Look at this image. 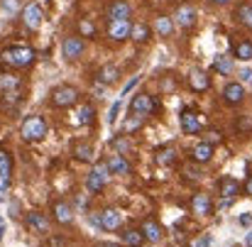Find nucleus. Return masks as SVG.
I'll use <instances>...</instances> for the list:
<instances>
[{
  "label": "nucleus",
  "mask_w": 252,
  "mask_h": 247,
  "mask_svg": "<svg viewBox=\"0 0 252 247\" xmlns=\"http://www.w3.org/2000/svg\"><path fill=\"white\" fill-rule=\"evenodd\" d=\"M0 59L5 64H10V66L22 69V66H30L34 62V52L30 47H7V49L0 52Z\"/></svg>",
  "instance_id": "f257e3e1"
},
{
  "label": "nucleus",
  "mask_w": 252,
  "mask_h": 247,
  "mask_svg": "<svg viewBox=\"0 0 252 247\" xmlns=\"http://www.w3.org/2000/svg\"><path fill=\"white\" fill-rule=\"evenodd\" d=\"M47 135V120L42 115H30L25 123H22V137L27 142H37Z\"/></svg>",
  "instance_id": "f03ea898"
},
{
  "label": "nucleus",
  "mask_w": 252,
  "mask_h": 247,
  "mask_svg": "<svg viewBox=\"0 0 252 247\" xmlns=\"http://www.w3.org/2000/svg\"><path fill=\"white\" fill-rule=\"evenodd\" d=\"M108 166L105 164H95L91 169V174L86 176V186H88V191H93V193H98V191H103L105 188V184H108Z\"/></svg>",
  "instance_id": "7ed1b4c3"
},
{
  "label": "nucleus",
  "mask_w": 252,
  "mask_h": 247,
  "mask_svg": "<svg viewBox=\"0 0 252 247\" xmlns=\"http://www.w3.org/2000/svg\"><path fill=\"white\" fill-rule=\"evenodd\" d=\"M52 100H54V105H59V108H69V105H74V103L79 100V91H76L74 86H57V88L52 91Z\"/></svg>",
  "instance_id": "20e7f679"
},
{
  "label": "nucleus",
  "mask_w": 252,
  "mask_h": 247,
  "mask_svg": "<svg viewBox=\"0 0 252 247\" xmlns=\"http://www.w3.org/2000/svg\"><path fill=\"white\" fill-rule=\"evenodd\" d=\"M218 188H220L223 201H233V198L240 193V184H238V179H233V176H223L220 184H218Z\"/></svg>",
  "instance_id": "39448f33"
},
{
  "label": "nucleus",
  "mask_w": 252,
  "mask_h": 247,
  "mask_svg": "<svg viewBox=\"0 0 252 247\" xmlns=\"http://www.w3.org/2000/svg\"><path fill=\"white\" fill-rule=\"evenodd\" d=\"M130 30H132L130 20H118V22H110L108 34H110V39L120 42V39H127V37H130Z\"/></svg>",
  "instance_id": "423d86ee"
},
{
  "label": "nucleus",
  "mask_w": 252,
  "mask_h": 247,
  "mask_svg": "<svg viewBox=\"0 0 252 247\" xmlns=\"http://www.w3.org/2000/svg\"><path fill=\"white\" fill-rule=\"evenodd\" d=\"M62 52H64L66 59H79L81 52H84V39H81V37H66Z\"/></svg>",
  "instance_id": "0eeeda50"
},
{
  "label": "nucleus",
  "mask_w": 252,
  "mask_h": 247,
  "mask_svg": "<svg viewBox=\"0 0 252 247\" xmlns=\"http://www.w3.org/2000/svg\"><path fill=\"white\" fill-rule=\"evenodd\" d=\"M130 108H132V113H135V115H147V113H152V110H155V103H152V98H150V95L137 93V95L132 98Z\"/></svg>",
  "instance_id": "6e6552de"
},
{
  "label": "nucleus",
  "mask_w": 252,
  "mask_h": 247,
  "mask_svg": "<svg viewBox=\"0 0 252 247\" xmlns=\"http://www.w3.org/2000/svg\"><path fill=\"white\" fill-rule=\"evenodd\" d=\"M191 211L196 216H211L213 203H211V198L206 193H196V196H191Z\"/></svg>",
  "instance_id": "1a4fd4ad"
},
{
  "label": "nucleus",
  "mask_w": 252,
  "mask_h": 247,
  "mask_svg": "<svg viewBox=\"0 0 252 247\" xmlns=\"http://www.w3.org/2000/svg\"><path fill=\"white\" fill-rule=\"evenodd\" d=\"M123 225V216L115 211V208H105L103 213H100V228H105V230H118Z\"/></svg>",
  "instance_id": "9d476101"
},
{
  "label": "nucleus",
  "mask_w": 252,
  "mask_h": 247,
  "mask_svg": "<svg viewBox=\"0 0 252 247\" xmlns=\"http://www.w3.org/2000/svg\"><path fill=\"white\" fill-rule=\"evenodd\" d=\"M181 127H184V132H189V135H196V132H201V115H196V113H191V110H186V113H181Z\"/></svg>",
  "instance_id": "9b49d317"
},
{
  "label": "nucleus",
  "mask_w": 252,
  "mask_h": 247,
  "mask_svg": "<svg viewBox=\"0 0 252 247\" xmlns=\"http://www.w3.org/2000/svg\"><path fill=\"white\" fill-rule=\"evenodd\" d=\"M223 98H225V103H230V105H238V103H243V98H245V88H243V83H228L225 86V91H223Z\"/></svg>",
  "instance_id": "f8f14e48"
},
{
  "label": "nucleus",
  "mask_w": 252,
  "mask_h": 247,
  "mask_svg": "<svg viewBox=\"0 0 252 247\" xmlns=\"http://www.w3.org/2000/svg\"><path fill=\"white\" fill-rule=\"evenodd\" d=\"M108 17H110V22L127 20V17H130V5H127L125 0H115V2L108 7Z\"/></svg>",
  "instance_id": "ddd939ff"
},
{
  "label": "nucleus",
  "mask_w": 252,
  "mask_h": 247,
  "mask_svg": "<svg viewBox=\"0 0 252 247\" xmlns=\"http://www.w3.org/2000/svg\"><path fill=\"white\" fill-rule=\"evenodd\" d=\"M22 20H25L27 27H37V25L42 22V7H39L37 2H30V5L22 10Z\"/></svg>",
  "instance_id": "4468645a"
},
{
  "label": "nucleus",
  "mask_w": 252,
  "mask_h": 247,
  "mask_svg": "<svg viewBox=\"0 0 252 247\" xmlns=\"http://www.w3.org/2000/svg\"><path fill=\"white\" fill-rule=\"evenodd\" d=\"M196 20H198L196 7H191V5H181V7L176 10V22H179L181 27H191Z\"/></svg>",
  "instance_id": "2eb2a0df"
},
{
  "label": "nucleus",
  "mask_w": 252,
  "mask_h": 247,
  "mask_svg": "<svg viewBox=\"0 0 252 247\" xmlns=\"http://www.w3.org/2000/svg\"><path fill=\"white\" fill-rule=\"evenodd\" d=\"M189 83H191V88H193V91H208V88H211V79H208V74H206V71H201V69H193V71L189 74Z\"/></svg>",
  "instance_id": "dca6fc26"
},
{
  "label": "nucleus",
  "mask_w": 252,
  "mask_h": 247,
  "mask_svg": "<svg viewBox=\"0 0 252 247\" xmlns=\"http://www.w3.org/2000/svg\"><path fill=\"white\" fill-rule=\"evenodd\" d=\"M54 218H57V223H71L74 220V213H71V206L69 203H64V201H57L54 203Z\"/></svg>",
  "instance_id": "f3484780"
},
{
  "label": "nucleus",
  "mask_w": 252,
  "mask_h": 247,
  "mask_svg": "<svg viewBox=\"0 0 252 247\" xmlns=\"http://www.w3.org/2000/svg\"><path fill=\"white\" fill-rule=\"evenodd\" d=\"M105 166H108V171H110V174H118V176H120V174H130V164H127V159H125L123 154L110 157Z\"/></svg>",
  "instance_id": "a211bd4d"
},
{
  "label": "nucleus",
  "mask_w": 252,
  "mask_h": 247,
  "mask_svg": "<svg viewBox=\"0 0 252 247\" xmlns=\"http://www.w3.org/2000/svg\"><path fill=\"white\" fill-rule=\"evenodd\" d=\"M142 235H145V240H150V243H159V240H162V228H159L155 220H145V223H142Z\"/></svg>",
  "instance_id": "6ab92c4d"
},
{
  "label": "nucleus",
  "mask_w": 252,
  "mask_h": 247,
  "mask_svg": "<svg viewBox=\"0 0 252 247\" xmlns=\"http://www.w3.org/2000/svg\"><path fill=\"white\" fill-rule=\"evenodd\" d=\"M193 162H198V164H206L211 157H213V147L211 145H206V142H198L196 147H193Z\"/></svg>",
  "instance_id": "aec40b11"
},
{
  "label": "nucleus",
  "mask_w": 252,
  "mask_h": 247,
  "mask_svg": "<svg viewBox=\"0 0 252 247\" xmlns=\"http://www.w3.org/2000/svg\"><path fill=\"white\" fill-rule=\"evenodd\" d=\"M235 17L240 25H245L248 30H252V2H240L235 10Z\"/></svg>",
  "instance_id": "412c9836"
},
{
  "label": "nucleus",
  "mask_w": 252,
  "mask_h": 247,
  "mask_svg": "<svg viewBox=\"0 0 252 247\" xmlns=\"http://www.w3.org/2000/svg\"><path fill=\"white\" fill-rule=\"evenodd\" d=\"M27 225L32 228V230H37V233H47V228H49V223H47V218L42 216V213H27Z\"/></svg>",
  "instance_id": "4be33fe9"
},
{
  "label": "nucleus",
  "mask_w": 252,
  "mask_h": 247,
  "mask_svg": "<svg viewBox=\"0 0 252 247\" xmlns=\"http://www.w3.org/2000/svg\"><path fill=\"white\" fill-rule=\"evenodd\" d=\"M233 54H235V59L250 62V59H252V42H250V39H240V42L233 47Z\"/></svg>",
  "instance_id": "5701e85b"
},
{
  "label": "nucleus",
  "mask_w": 252,
  "mask_h": 247,
  "mask_svg": "<svg viewBox=\"0 0 252 247\" xmlns=\"http://www.w3.org/2000/svg\"><path fill=\"white\" fill-rule=\"evenodd\" d=\"M213 69H216L218 74H223V76H225V74H230V71H233V59H230L228 54H218V57L213 59Z\"/></svg>",
  "instance_id": "b1692460"
},
{
  "label": "nucleus",
  "mask_w": 252,
  "mask_h": 247,
  "mask_svg": "<svg viewBox=\"0 0 252 247\" xmlns=\"http://www.w3.org/2000/svg\"><path fill=\"white\" fill-rule=\"evenodd\" d=\"M120 79V71H118V66H113V64H108V66H103L100 71H98V81L103 83H115Z\"/></svg>",
  "instance_id": "393cba45"
},
{
  "label": "nucleus",
  "mask_w": 252,
  "mask_h": 247,
  "mask_svg": "<svg viewBox=\"0 0 252 247\" xmlns=\"http://www.w3.org/2000/svg\"><path fill=\"white\" fill-rule=\"evenodd\" d=\"M123 243L125 245H130V247H140L142 243H145V235H142V230H125L123 233Z\"/></svg>",
  "instance_id": "a878e982"
},
{
  "label": "nucleus",
  "mask_w": 252,
  "mask_h": 247,
  "mask_svg": "<svg viewBox=\"0 0 252 247\" xmlns=\"http://www.w3.org/2000/svg\"><path fill=\"white\" fill-rule=\"evenodd\" d=\"M130 39H135V42H147V39H150V27H147L145 22L132 25V30H130Z\"/></svg>",
  "instance_id": "bb28decb"
},
{
  "label": "nucleus",
  "mask_w": 252,
  "mask_h": 247,
  "mask_svg": "<svg viewBox=\"0 0 252 247\" xmlns=\"http://www.w3.org/2000/svg\"><path fill=\"white\" fill-rule=\"evenodd\" d=\"M17 88H20V79H15L12 74H0V91L2 93H10Z\"/></svg>",
  "instance_id": "cd10ccee"
},
{
  "label": "nucleus",
  "mask_w": 252,
  "mask_h": 247,
  "mask_svg": "<svg viewBox=\"0 0 252 247\" xmlns=\"http://www.w3.org/2000/svg\"><path fill=\"white\" fill-rule=\"evenodd\" d=\"M155 27H157V32H159L162 37H169V34L174 32V22H171V17H167V15H159Z\"/></svg>",
  "instance_id": "c85d7f7f"
},
{
  "label": "nucleus",
  "mask_w": 252,
  "mask_h": 247,
  "mask_svg": "<svg viewBox=\"0 0 252 247\" xmlns=\"http://www.w3.org/2000/svg\"><path fill=\"white\" fill-rule=\"evenodd\" d=\"M74 154H76L79 162H91V159H93V147H91L88 142H81V145H76Z\"/></svg>",
  "instance_id": "c756f323"
},
{
  "label": "nucleus",
  "mask_w": 252,
  "mask_h": 247,
  "mask_svg": "<svg viewBox=\"0 0 252 247\" xmlns=\"http://www.w3.org/2000/svg\"><path fill=\"white\" fill-rule=\"evenodd\" d=\"M10 171H12V159H10V154L5 150H0V174L10 176Z\"/></svg>",
  "instance_id": "7c9ffc66"
},
{
  "label": "nucleus",
  "mask_w": 252,
  "mask_h": 247,
  "mask_svg": "<svg viewBox=\"0 0 252 247\" xmlns=\"http://www.w3.org/2000/svg\"><path fill=\"white\" fill-rule=\"evenodd\" d=\"M76 120H79L81 125H88V123L93 120V108H91V105H81L79 113H76Z\"/></svg>",
  "instance_id": "2f4dec72"
},
{
  "label": "nucleus",
  "mask_w": 252,
  "mask_h": 247,
  "mask_svg": "<svg viewBox=\"0 0 252 247\" xmlns=\"http://www.w3.org/2000/svg\"><path fill=\"white\" fill-rule=\"evenodd\" d=\"M174 157H176V152H174L171 147L157 152V162H159V164H171V162H174Z\"/></svg>",
  "instance_id": "473e14b6"
},
{
  "label": "nucleus",
  "mask_w": 252,
  "mask_h": 247,
  "mask_svg": "<svg viewBox=\"0 0 252 247\" xmlns=\"http://www.w3.org/2000/svg\"><path fill=\"white\" fill-rule=\"evenodd\" d=\"M20 7H22V0H2V10L7 15H15Z\"/></svg>",
  "instance_id": "72a5a7b5"
},
{
  "label": "nucleus",
  "mask_w": 252,
  "mask_h": 247,
  "mask_svg": "<svg viewBox=\"0 0 252 247\" xmlns=\"http://www.w3.org/2000/svg\"><path fill=\"white\" fill-rule=\"evenodd\" d=\"M113 147L118 150V154H123V157H125V152L130 150V142H127L125 137H115V140H113Z\"/></svg>",
  "instance_id": "f704fd0d"
},
{
  "label": "nucleus",
  "mask_w": 252,
  "mask_h": 247,
  "mask_svg": "<svg viewBox=\"0 0 252 247\" xmlns=\"http://www.w3.org/2000/svg\"><path fill=\"white\" fill-rule=\"evenodd\" d=\"M7 191H10V176H2L0 174V201L7 196Z\"/></svg>",
  "instance_id": "c9c22d12"
},
{
  "label": "nucleus",
  "mask_w": 252,
  "mask_h": 247,
  "mask_svg": "<svg viewBox=\"0 0 252 247\" xmlns=\"http://www.w3.org/2000/svg\"><path fill=\"white\" fill-rule=\"evenodd\" d=\"M220 137H223L220 132H216V130H208V132H206V140H203V142L213 147V142H220Z\"/></svg>",
  "instance_id": "e433bc0d"
},
{
  "label": "nucleus",
  "mask_w": 252,
  "mask_h": 247,
  "mask_svg": "<svg viewBox=\"0 0 252 247\" xmlns=\"http://www.w3.org/2000/svg\"><path fill=\"white\" fill-rule=\"evenodd\" d=\"M118 113H120V100H115L110 105V113H108V123H115L118 120Z\"/></svg>",
  "instance_id": "4c0bfd02"
},
{
  "label": "nucleus",
  "mask_w": 252,
  "mask_h": 247,
  "mask_svg": "<svg viewBox=\"0 0 252 247\" xmlns=\"http://www.w3.org/2000/svg\"><path fill=\"white\" fill-rule=\"evenodd\" d=\"M137 83H140V76H135V79H130V81L125 83V88L120 91V95H127V93H130V91H132V88H135Z\"/></svg>",
  "instance_id": "58836bf2"
},
{
  "label": "nucleus",
  "mask_w": 252,
  "mask_h": 247,
  "mask_svg": "<svg viewBox=\"0 0 252 247\" xmlns=\"http://www.w3.org/2000/svg\"><path fill=\"white\" fill-rule=\"evenodd\" d=\"M243 83H252V69H240V74H238Z\"/></svg>",
  "instance_id": "ea45409f"
},
{
  "label": "nucleus",
  "mask_w": 252,
  "mask_h": 247,
  "mask_svg": "<svg viewBox=\"0 0 252 247\" xmlns=\"http://www.w3.org/2000/svg\"><path fill=\"white\" fill-rule=\"evenodd\" d=\"M240 225L243 228H252V213H243L240 216Z\"/></svg>",
  "instance_id": "a19ab883"
},
{
  "label": "nucleus",
  "mask_w": 252,
  "mask_h": 247,
  "mask_svg": "<svg viewBox=\"0 0 252 247\" xmlns=\"http://www.w3.org/2000/svg\"><path fill=\"white\" fill-rule=\"evenodd\" d=\"M238 130H252V120L245 115L243 120H240V125H238Z\"/></svg>",
  "instance_id": "79ce46f5"
},
{
  "label": "nucleus",
  "mask_w": 252,
  "mask_h": 247,
  "mask_svg": "<svg viewBox=\"0 0 252 247\" xmlns=\"http://www.w3.org/2000/svg\"><path fill=\"white\" fill-rule=\"evenodd\" d=\"M189 247H211V238H201V240H196L193 245H189Z\"/></svg>",
  "instance_id": "37998d69"
},
{
  "label": "nucleus",
  "mask_w": 252,
  "mask_h": 247,
  "mask_svg": "<svg viewBox=\"0 0 252 247\" xmlns=\"http://www.w3.org/2000/svg\"><path fill=\"white\" fill-rule=\"evenodd\" d=\"M137 125H142V115H140V118H137V115H135V120H130V123H127V125H125V127H127V130H135V127H137Z\"/></svg>",
  "instance_id": "c03bdc74"
},
{
  "label": "nucleus",
  "mask_w": 252,
  "mask_h": 247,
  "mask_svg": "<svg viewBox=\"0 0 252 247\" xmlns=\"http://www.w3.org/2000/svg\"><path fill=\"white\" fill-rule=\"evenodd\" d=\"M81 32L84 34H93V25L91 22H81Z\"/></svg>",
  "instance_id": "a18cd8bd"
},
{
  "label": "nucleus",
  "mask_w": 252,
  "mask_h": 247,
  "mask_svg": "<svg viewBox=\"0 0 252 247\" xmlns=\"http://www.w3.org/2000/svg\"><path fill=\"white\" fill-rule=\"evenodd\" d=\"M245 193H248V196H252V174L248 176V184H245Z\"/></svg>",
  "instance_id": "49530a36"
},
{
  "label": "nucleus",
  "mask_w": 252,
  "mask_h": 247,
  "mask_svg": "<svg viewBox=\"0 0 252 247\" xmlns=\"http://www.w3.org/2000/svg\"><path fill=\"white\" fill-rule=\"evenodd\" d=\"M52 247H64V238H52Z\"/></svg>",
  "instance_id": "de8ad7c7"
},
{
  "label": "nucleus",
  "mask_w": 252,
  "mask_h": 247,
  "mask_svg": "<svg viewBox=\"0 0 252 247\" xmlns=\"http://www.w3.org/2000/svg\"><path fill=\"white\" fill-rule=\"evenodd\" d=\"M245 247H252V230H248V235H245Z\"/></svg>",
  "instance_id": "09e8293b"
},
{
  "label": "nucleus",
  "mask_w": 252,
  "mask_h": 247,
  "mask_svg": "<svg viewBox=\"0 0 252 247\" xmlns=\"http://www.w3.org/2000/svg\"><path fill=\"white\" fill-rule=\"evenodd\" d=\"M2 235H5V220L0 218V240H2Z\"/></svg>",
  "instance_id": "8fccbe9b"
},
{
  "label": "nucleus",
  "mask_w": 252,
  "mask_h": 247,
  "mask_svg": "<svg viewBox=\"0 0 252 247\" xmlns=\"http://www.w3.org/2000/svg\"><path fill=\"white\" fill-rule=\"evenodd\" d=\"M211 2H216V5H225V2H230V0H211Z\"/></svg>",
  "instance_id": "3c124183"
},
{
  "label": "nucleus",
  "mask_w": 252,
  "mask_h": 247,
  "mask_svg": "<svg viewBox=\"0 0 252 247\" xmlns=\"http://www.w3.org/2000/svg\"><path fill=\"white\" fill-rule=\"evenodd\" d=\"M100 247H120V245H115V243H105V245H100Z\"/></svg>",
  "instance_id": "603ef678"
}]
</instances>
